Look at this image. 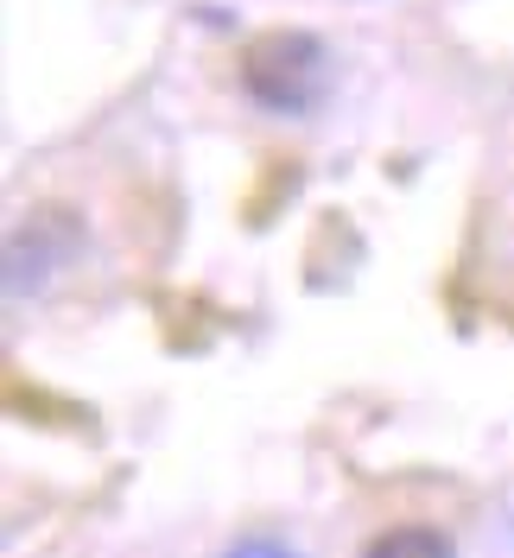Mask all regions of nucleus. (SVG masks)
<instances>
[{"mask_svg":"<svg viewBox=\"0 0 514 558\" xmlns=\"http://www.w3.org/2000/svg\"><path fill=\"white\" fill-rule=\"evenodd\" d=\"M241 89L267 114H311L331 89V51L318 33L274 26L241 51Z\"/></svg>","mask_w":514,"mask_h":558,"instance_id":"1","label":"nucleus"},{"mask_svg":"<svg viewBox=\"0 0 514 558\" xmlns=\"http://www.w3.org/2000/svg\"><path fill=\"white\" fill-rule=\"evenodd\" d=\"M76 247H83V229L70 222L64 209H38L33 222L13 229V242H7V299L13 305L20 299H38Z\"/></svg>","mask_w":514,"mask_h":558,"instance_id":"2","label":"nucleus"},{"mask_svg":"<svg viewBox=\"0 0 514 558\" xmlns=\"http://www.w3.org/2000/svg\"><path fill=\"white\" fill-rule=\"evenodd\" d=\"M362 558H451V539L439 526H387L362 546Z\"/></svg>","mask_w":514,"mask_h":558,"instance_id":"3","label":"nucleus"},{"mask_svg":"<svg viewBox=\"0 0 514 558\" xmlns=\"http://www.w3.org/2000/svg\"><path fill=\"white\" fill-rule=\"evenodd\" d=\"M223 558H299V553H292L286 539H267V533H254V539H236V546H229Z\"/></svg>","mask_w":514,"mask_h":558,"instance_id":"4","label":"nucleus"}]
</instances>
